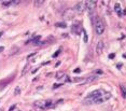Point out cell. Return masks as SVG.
Segmentation results:
<instances>
[{
    "label": "cell",
    "mask_w": 126,
    "mask_h": 111,
    "mask_svg": "<svg viewBox=\"0 0 126 111\" xmlns=\"http://www.w3.org/2000/svg\"><path fill=\"white\" fill-rule=\"evenodd\" d=\"M111 98V93L106 92L103 90H97L91 93L89 95L84 99V105H97V103H102Z\"/></svg>",
    "instance_id": "6da1fadb"
},
{
    "label": "cell",
    "mask_w": 126,
    "mask_h": 111,
    "mask_svg": "<svg viewBox=\"0 0 126 111\" xmlns=\"http://www.w3.org/2000/svg\"><path fill=\"white\" fill-rule=\"evenodd\" d=\"M94 28H95V31L97 35H102L103 31H105V24L99 17L96 20L95 24H94Z\"/></svg>",
    "instance_id": "7a4b0ae2"
},
{
    "label": "cell",
    "mask_w": 126,
    "mask_h": 111,
    "mask_svg": "<svg viewBox=\"0 0 126 111\" xmlns=\"http://www.w3.org/2000/svg\"><path fill=\"white\" fill-rule=\"evenodd\" d=\"M85 4H86V9H88L89 12H93L96 8L97 2H96V1H85Z\"/></svg>",
    "instance_id": "3957f363"
},
{
    "label": "cell",
    "mask_w": 126,
    "mask_h": 111,
    "mask_svg": "<svg viewBox=\"0 0 126 111\" xmlns=\"http://www.w3.org/2000/svg\"><path fill=\"white\" fill-rule=\"evenodd\" d=\"M86 9V4H85V1H82V2H79L78 4L76 5V10L78 11L79 13H82L84 10Z\"/></svg>",
    "instance_id": "277c9868"
},
{
    "label": "cell",
    "mask_w": 126,
    "mask_h": 111,
    "mask_svg": "<svg viewBox=\"0 0 126 111\" xmlns=\"http://www.w3.org/2000/svg\"><path fill=\"white\" fill-rule=\"evenodd\" d=\"M102 50H103V42L102 41H99L97 43V46H96V51H97L98 54H101L102 53Z\"/></svg>",
    "instance_id": "5b68a950"
},
{
    "label": "cell",
    "mask_w": 126,
    "mask_h": 111,
    "mask_svg": "<svg viewBox=\"0 0 126 111\" xmlns=\"http://www.w3.org/2000/svg\"><path fill=\"white\" fill-rule=\"evenodd\" d=\"M115 11L118 12V14L120 16H122V12H121V7H120V4L118 3H116L115 4Z\"/></svg>",
    "instance_id": "8992f818"
},
{
    "label": "cell",
    "mask_w": 126,
    "mask_h": 111,
    "mask_svg": "<svg viewBox=\"0 0 126 111\" xmlns=\"http://www.w3.org/2000/svg\"><path fill=\"white\" fill-rule=\"evenodd\" d=\"M33 43H35L36 45H37V44H41V42H40V37H36V38L33 39Z\"/></svg>",
    "instance_id": "52a82bcc"
},
{
    "label": "cell",
    "mask_w": 126,
    "mask_h": 111,
    "mask_svg": "<svg viewBox=\"0 0 126 111\" xmlns=\"http://www.w3.org/2000/svg\"><path fill=\"white\" fill-rule=\"evenodd\" d=\"M56 27H61V28H66V27H67V25H66L65 23H57V24H56Z\"/></svg>",
    "instance_id": "ba28073f"
},
{
    "label": "cell",
    "mask_w": 126,
    "mask_h": 111,
    "mask_svg": "<svg viewBox=\"0 0 126 111\" xmlns=\"http://www.w3.org/2000/svg\"><path fill=\"white\" fill-rule=\"evenodd\" d=\"M121 90H122V95H123V97H126V90L124 88V86L121 84Z\"/></svg>",
    "instance_id": "9c48e42d"
},
{
    "label": "cell",
    "mask_w": 126,
    "mask_h": 111,
    "mask_svg": "<svg viewBox=\"0 0 126 111\" xmlns=\"http://www.w3.org/2000/svg\"><path fill=\"white\" fill-rule=\"evenodd\" d=\"M4 7H8V5H11V4H13V1H4V2L2 3Z\"/></svg>",
    "instance_id": "30bf717a"
},
{
    "label": "cell",
    "mask_w": 126,
    "mask_h": 111,
    "mask_svg": "<svg viewBox=\"0 0 126 111\" xmlns=\"http://www.w3.org/2000/svg\"><path fill=\"white\" fill-rule=\"evenodd\" d=\"M84 33V42H87L88 41V37H87V33H85V31H83Z\"/></svg>",
    "instance_id": "8fae6325"
},
{
    "label": "cell",
    "mask_w": 126,
    "mask_h": 111,
    "mask_svg": "<svg viewBox=\"0 0 126 111\" xmlns=\"http://www.w3.org/2000/svg\"><path fill=\"white\" fill-rule=\"evenodd\" d=\"M43 3V1H35V4L36 5H41Z\"/></svg>",
    "instance_id": "7c38bea8"
},
{
    "label": "cell",
    "mask_w": 126,
    "mask_h": 111,
    "mask_svg": "<svg viewBox=\"0 0 126 111\" xmlns=\"http://www.w3.org/2000/svg\"><path fill=\"white\" fill-rule=\"evenodd\" d=\"M27 68H28V66H25V68H24V70H23V72H22V74H25L26 71H27Z\"/></svg>",
    "instance_id": "4fadbf2b"
},
{
    "label": "cell",
    "mask_w": 126,
    "mask_h": 111,
    "mask_svg": "<svg viewBox=\"0 0 126 111\" xmlns=\"http://www.w3.org/2000/svg\"><path fill=\"white\" fill-rule=\"evenodd\" d=\"M20 94V87H16V90H15V95H18Z\"/></svg>",
    "instance_id": "5bb4252c"
},
{
    "label": "cell",
    "mask_w": 126,
    "mask_h": 111,
    "mask_svg": "<svg viewBox=\"0 0 126 111\" xmlns=\"http://www.w3.org/2000/svg\"><path fill=\"white\" fill-rule=\"evenodd\" d=\"M15 108H16V106H15V105H13V106L10 108V110H9V111H14V109H15Z\"/></svg>",
    "instance_id": "9a60e30c"
},
{
    "label": "cell",
    "mask_w": 126,
    "mask_h": 111,
    "mask_svg": "<svg viewBox=\"0 0 126 111\" xmlns=\"http://www.w3.org/2000/svg\"><path fill=\"white\" fill-rule=\"evenodd\" d=\"M95 72L97 73V74H102V70H96Z\"/></svg>",
    "instance_id": "2e32d148"
},
{
    "label": "cell",
    "mask_w": 126,
    "mask_h": 111,
    "mask_svg": "<svg viewBox=\"0 0 126 111\" xmlns=\"http://www.w3.org/2000/svg\"><path fill=\"white\" fill-rule=\"evenodd\" d=\"M80 71H81V70H80V69H79V68H78V69H76V70H74V72L79 73V72H80Z\"/></svg>",
    "instance_id": "e0dca14e"
},
{
    "label": "cell",
    "mask_w": 126,
    "mask_h": 111,
    "mask_svg": "<svg viewBox=\"0 0 126 111\" xmlns=\"http://www.w3.org/2000/svg\"><path fill=\"white\" fill-rule=\"evenodd\" d=\"M3 50H4V48H3V46H0V52H2Z\"/></svg>",
    "instance_id": "ac0fdd59"
},
{
    "label": "cell",
    "mask_w": 126,
    "mask_h": 111,
    "mask_svg": "<svg viewBox=\"0 0 126 111\" xmlns=\"http://www.w3.org/2000/svg\"><path fill=\"white\" fill-rule=\"evenodd\" d=\"M2 33H0V37H1V36H2Z\"/></svg>",
    "instance_id": "d6986e66"
},
{
    "label": "cell",
    "mask_w": 126,
    "mask_h": 111,
    "mask_svg": "<svg viewBox=\"0 0 126 111\" xmlns=\"http://www.w3.org/2000/svg\"><path fill=\"white\" fill-rule=\"evenodd\" d=\"M0 111H3V110H2V109H0Z\"/></svg>",
    "instance_id": "ffe728a7"
}]
</instances>
